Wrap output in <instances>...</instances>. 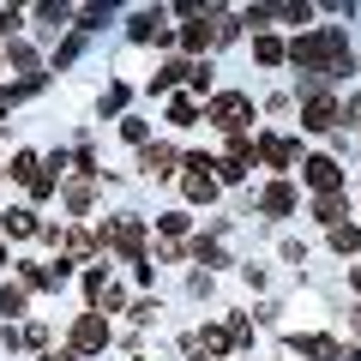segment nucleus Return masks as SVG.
I'll list each match as a JSON object with an SVG mask.
<instances>
[{
    "label": "nucleus",
    "instance_id": "nucleus-1",
    "mask_svg": "<svg viewBox=\"0 0 361 361\" xmlns=\"http://www.w3.org/2000/svg\"><path fill=\"white\" fill-rule=\"evenodd\" d=\"M295 66H307V73H349L355 66V54H349V42L337 37V30H313V37H295Z\"/></svg>",
    "mask_w": 361,
    "mask_h": 361
},
{
    "label": "nucleus",
    "instance_id": "nucleus-2",
    "mask_svg": "<svg viewBox=\"0 0 361 361\" xmlns=\"http://www.w3.org/2000/svg\"><path fill=\"white\" fill-rule=\"evenodd\" d=\"M109 343V325H103V313H85V319L73 325V355H90V349H103Z\"/></svg>",
    "mask_w": 361,
    "mask_h": 361
},
{
    "label": "nucleus",
    "instance_id": "nucleus-3",
    "mask_svg": "<svg viewBox=\"0 0 361 361\" xmlns=\"http://www.w3.org/2000/svg\"><path fill=\"white\" fill-rule=\"evenodd\" d=\"M247 109H253L247 97H217V103H211V121H217V127H241Z\"/></svg>",
    "mask_w": 361,
    "mask_h": 361
},
{
    "label": "nucleus",
    "instance_id": "nucleus-4",
    "mask_svg": "<svg viewBox=\"0 0 361 361\" xmlns=\"http://www.w3.org/2000/svg\"><path fill=\"white\" fill-rule=\"evenodd\" d=\"M115 253H145V223L139 217H121L115 223Z\"/></svg>",
    "mask_w": 361,
    "mask_h": 361
},
{
    "label": "nucleus",
    "instance_id": "nucleus-5",
    "mask_svg": "<svg viewBox=\"0 0 361 361\" xmlns=\"http://www.w3.org/2000/svg\"><path fill=\"white\" fill-rule=\"evenodd\" d=\"M337 180H343V175H337L331 157H313V163H307V187H313V193H331Z\"/></svg>",
    "mask_w": 361,
    "mask_h": 361
},
{
    "label": "nucleus",
    "instance_id": "nucleus-6",
    "mask_svg": "<svg viewBox=\"0 0 361 361\" xmlns=\"http://www.w3.org/2000/svg\"><path fill=\"white\" fill-rule=\"evenodd\" d=\"M169 169H175V151H169V145H151V151H145V175H157V180H163Z\"/></svg>",
    "mask_w": 361,
    "mask_h": 361
},
{
    "label": "nucleus",
    "instance_id": "nucleus-7",
    "mask_svg": "<svg viewBox=\"0 0 361 361\" xmlns=\"http://www.w3.org/2000/svg\"><path fill=\"white\" fill-rule=\"evenodd\" d=\"M331 121H337V103H325V97H313V103H307V127H313V133H325Z\"/></svg>",
    "mask_w": 361,
    "mask_h": 361
},
{
    "label": "nucleus",
    "instance_id": "nucleus-8",
    "mask_svg": "<svg viewBox=\"0 0 361 361\" xmlns=\"http://www.w3.org/2000/svg\"><path fill=\"white\" fill-rule=\"evenodd\" d=\"M6 235H13V241H30V235H37V217H30V211H13V217H6Z\"/></svg>",
    "mask_w": 361,
    "mask_h": 361
},
{
    "label": "nucleus",
    "instance_id": "nucleus-9",
    "mask_svg": "<svg viewBox=\"0 0 361 361\" xmlns=\"http://www.w3.org/2000/svg\"><path fill=\"white\" fill-rule=\"evenodd\" d=\"M259 151H265L271 163H289V157H295V145H289V139H259Z\"/></svg>",
    "mask_w": 361,
    "mask_h": 361
},
{
    "label": "nucleus",
    "instance_id": "nucleus-10",
    "mask_svg": "<svg viewBox=\"0 0 361 361\" xmlns=\"http://www.w3.org/2000/svg\"><path fill=\"white\" fill-rule=\"evenodd\" d=\"M180 42H187V49H205V42H217V30H211V25H199V18H193V25H187V37H180Z\"/></svg>",
    "mask_w": 361,
    "mask_h": 361
},
{
    "label": "nucleus",
    "instance_id": "nucleus-11",
    "mask_svg": "<svg viewBox=\"0 0 361 361\" xmlns=\"http://www.w3.org/2000/svg\"><path fill=\"white\" fill-rule=\"evenodd\" d=\"M253 54H259V61H265V66H277V61H283V42H271V37H259V42H253Z\"/></svg>",
    "mask_w": 361,
    "mask_h": 361
},
{
    "label": "nucleus",
    "instance_id": "nucleus-12",
    "mask_svg": "<svg viewBox=\"0 0 361 361\" xmlns=\"http://www.w3.org/2000/svg\"><path fill=\"white\" fill-rule=\"evenodd\" d=\"M289 199H295V193H289L283 180H277V187H271V193H265V211H289Z\"/></svg>",
    "mask_w": 361,
    "mask_h": 361
},
{
    "label": "nucleus",
    "instance_id": "nucleus-13",
    "mask_svg": "<svg viewBox=\"0 0 361 361\" xmlns=\"http://www.w3.org/2000/svg\"><path fill=\"white\" fill-rule=\"evenodd\" d=\"M355 241H361V229H349V223L331 235V247H337V253H355Z\"/></svg>",
    "mask_w": 361,
    "mask_h": 361
},
{
    "label": "nucleus",
    "instance_id": "nucleus-14",
    "mask_svg": "<svg viewBox=\"0 0 361 361\" xmlns=\"http://www.w3.org/2000/svg\"><path fill=\"white\" fill-rule=\"evenodd\" d=\"M37 18H42V25H61V18H66V0H42Z\"/></svg>",
    "mask_w": 361,
    "mask_h": 361
},
{
    "label": "nucleus",
    "instance_id": "nucleus-15",
    "mask_svg": "<svg viewBox=\"0 0 361 361\" xmlns=\"http://www.w3.org/2000/svg\"><path fill=\"white\" fill-rule=\"evenodd\" d=\"M25 307V289H0V313H18Z\"/></svg>",
    "mask_w": 361,
    "mask_h": 361
},
{
    "label": "nucleus",
    "instance_id": "nucleus-16",
    "mask_svg": "<svg viewBox=\"0 0 361 361\" xmlns=\"http://www.w3.org/2000/svg\"><path fill=\"white\" fill-rule=\"evenodd\" d=\"M319 6H331V13H343V6H355V0H319Z\"/></svg>",
    "mask_w": 361,
    "mask_h": 361
},
{
    "label": "nucleus",
    "instance_id": "nucleus-17",
    "mask_svg": "<svg viewBox=\"0 0 361 361\" xmlns=\"http://www.w3.org/2000/svg\"><path fill=\"white\" fill-rule=\"evenodd\" d=\"M49 361H73V349H66V355H49Z\"/></svg>",
    "mask_w": 361,
    "mask_h": 361
},
{
    "label": "nucleus",
    "instance_id": "nucleus-18",
    "mask_svg": "<svg viewBox=\"0 0 361 361\" xmlns=\"http://www.w3.org/2000/svg\"><path fill=\"white\" fill-rule=\"evenodd\" d=\"M355 289H361V271H355Z\"/></svg>",
    "mask_w": 361,
    "mask_h": 361
}]
</instances>
